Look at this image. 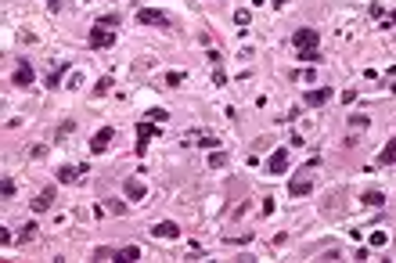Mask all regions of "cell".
<instances>
[{
	"mask_svg": "<svg viewBox=\"0 0 396 263\" xmlns=\"http://www.w3.org/2000/svg\"><path fill=\"white\" fill-rule=\"evenodd\" d=\"M155 133H159V123H151V119L137 123V141H148V137H155Z\"/></svg>",
	"mask_w": 396,
	"mask_h": 263,
	"instance_id": "cell-13",
	"label": "cell"
},
{
	"mask_svg": "<svg viewBox=\"0 0 396 263\" xmlns=\"http://www.w3.org/2000/svg\"><path fill=\"white\" fill-rule=\"evenodd\" d=\"M47 7H51V11H58V0H47Z\"/></svg>",
	"mask_w": 396,
	"mask_h": 263,
	"instance_id": "cell-34",
	"label": "cell"
},
{
	"mask_svg": "<svg viewBox=\"0 0 396 263\" xmlns=\"http://www.w3.org/2000/svg\"><path fill=\"white\" fill-rule=\"evenodd\" d=\"M227 162V151H216V148H212V155H209V169H220Z\"/></svg>",
	"mask_w": 396,
	"mask_h": 263,
	"instance_id": "cell-21",
	"label": "cell"
},
{
	"mask_svg": "<svg viewBox=\"0 0 396 263\" xmlns=\"http://www.w3.org/2000/svg\"><path fill=\"white\" fill-rule=\"evenodd\" d=\"M274 209H278V206H274V198H263V206H260V213H263V216H270Z\"/></svg>",
	"mask_w": 396,
	"mask_h": 263,
	"instance_id": "cell-31",
	"label": "cell"
},
{
	"mask_svg": "<svg viewBox=\"0 0 396 263\" xmlns=\"http://www.w3.org/2000/svg\"><path fill=\"white\" fill-rule=\"evenodd\" d=\"M36 231H40V227H36V224H25V227H22V235H18V238H22V242H33V238H36Z\"/></svg>",
	"mask_w": 396,
	"mask_h": 263,
	"instance_id": "cell-26",
	"label": "cell"
},
{
	"mask_svg": "<svg viewBox=\"0 0 396 263\" xmlns=\"http://www.w3.org/2000/svg\"><path fill=\"white\" fill-rule=\"evenodd\" d=\"M393 25H396V11H393Z\"/></svg>",
	"mask_w": 396,
	"mask_h": 263,
	"instance_id": "cell-36",
	"label": "cell"
},
{
	"mask_svg": "<svg viewBox=\"0 0 396 263\" xmlns=\"http://www.w3.org/2000/svg\"><path fill=\"white\" fill-rule=\"evenodd\" d=\"M360 202H364V206H371V209H382V206H386V195L378 191V188H371V191H364Z\"/></svg>",
	"mask_w": 396,
	"mask_h": 263,
	"instance_id": "cell-14",
	"label": "cell"
},
{
	"mask_svg": "<svg viewBox=\"0 0 396 263\" xmlns=\"http://www.w3.org/2000/svg\"><path fill=\"white\" fill-rule=\"evenodd\" d=\"M349 127H353V130H364V127H371V119H368V116H349Z\"/></svg>",
	"mask_w": 396,
	"mask_h": 263,
	"instance_id": "cell-22",
	"label": "cell"
},
{
	"mask_svg": "<svg viewBox=\"0 0 396 263\" xmlns=\"http://www.w3.org/2000/svg\"><path fill=\"white\" fill-rule=\"evenodd\" d=\"M198 148H220L216 137H198Z\"/></svg>",
	"mask_w": 396,
	"mask_h": 263,
	"instance_id": "cell-30",
	"label": "cell"
},
{
	"mask_svg": "<svg viewBox=\"0 0 396 263\" xmlns=\"http://www.w3.org/2000/svg\"><path fill=\"white\" fill-rule=\"evenodd\" d=\"M393 94H396V83H393Z\"/></svg>",
	"mask_w": 396,
	"mask_h": 263,
	"instance_id": "cell-37",
	"label": "cell"
},
{
	"mask_svg": "<svg viewBox=\"0 0 396 263\" xmlns=\"http://www.w3.org/2000/svg\"><path fill=\"white\" fill-rule=\"evenodd\" d=\"M83 173H90V166H62L58 169V184H76Z\"/></svg>",
	"mask_w": 396,
	"mask_h": 263,
	"instance_id": "cell-7",
	"label": "cell"
},
{
	"mask_svg": "<svg viewBox=\"0 0 396 263\" xmlns=\"http://www.w3.org/2000/svg\"><path fill=\"white\" fill-rule=\"evenodd\" d=\"M130 260H141V249H137V245H126V249H119V256H115V263H130Z\"/></svg>",
	"mask_w": 396,
	"mask_h": 263,
	"instance_id": "cell-18",
	"label": "cell"
},
{
	"mask_svg": "<svg viewBox=\"0 0 396 263\" xmlns=\"http://www.w3.org/2000/svg\"><path fill=\"white\" fill-rule=\"evenodd\" d=\"M119 256V249H112V245H98L94 249V260H115Z\"/></svg>",
	"mask_w": 396,
	"mask_h": 263,
	"instance_id": "cell-19",
	"label": "cell"
},
{
	"mask_svg": "<svg viewBox=\"0 0 396 263\" xmlns=\"http://www.w3.org/2000/svg\"><path fill=\"white\" fill-rule=\"evenodd\" d=\"M112 137H115V130H112V127H101V130L94 133V141H90V151H94V155H101V151H108Z\"/></svg>",
	"mask_w": 396,
	"mask_h": 263,
	"instance_id": "cell-4",
	"label": "cell"
},
{
	"mask_svg": "<svg viewBox=\"0 0 396 263\" xmlns=\"http://www.w3.org/2000/svg\"><path fill=\"white\" fill-rule=\"evenodd\" d=\"M14 195V180L11 177H4V198H11Z\"/></svg>",
	"mask_w": 396,
	"mask_h": 263,
	"instance_id": "cell-32",
	"label": "cell"
},
{
	"mask_svg": "<svg viewBox=\"0 0 396 263\" xmlns=\"http://www.w3.org/2000/svg\"><path fill=\"white\" fill-rule=\"evenodd\" d=\"M69 76V61H62L54 72H47V87H62V80Z\"/></svg>",
	"mask_w": 396,
	"mask_h": 263,
	"instance_id": "cell-15",
	"label": "cell"
},
{
	"mask_svg": "<svg viewBox=\"0 0 396 263\" xmlns=\"http://www.w3.org/2000/svg\"><path fill=\"white\" fill-rule=\"evenodd\" d=\"M123 191H126V198H130V202H141V198H148V188H144V184L137 180V177H130V180L123 184Z\"/></svg>",
	"mask_w": 396,
	"mask_h": 263,
	"instance_id": "cell-9",
	"label": "cell"
},
{
	"mask_svg": "<svg viewBox=\"0 0 396 263\" xmlns=\"http://www.w3.org/2000/svg\"><path fill=\"white\" fill-rule=\"evenodd\" d=\"M112 43H115V33H112V29H104V25H94V29H90V47H94V51H104V47H112Z\"/></svg>",
	"mask_w": 396,
	"mask_h": 263,
	"instance_id": "cell-3",
	"label": "cell"
},
{
	"mask_svg": "<svg viewBox=\"0 0 396 263\" xmlns=\"http://www.w3.org/2000/svg\"><path fill=\"white\" fill-rule=\"evenodd\" d=\"M72 130H76V119H65L62 127H58V141H62V137H69Z\"/></svg>",
	"mask_w": 396,
	"mask_h": 263,
	"instance_id": "cell-25",
	"label": "cell"
},
{
	"mask_svg": "<svg viewBox=\"0 0 396 263\" xmlns=\"http://www.w3.org/2000/svg\"><path fill=\"white\" fill-rule=\"evenodd\" d=\"M281 4H285V0H274V7H281Z\"/></svg>",
	"mask_w": 396,
	"mask_h": 263,
	"instance_id": "cell-35",
	"label": "cell"
},
{
	"mask_svg": "<svg viewBox=\"0 0 396 263\" xmlns=\"http://www.w3.org/2000/svg\"><path fill=\"white\" fill-rule=\"evenodd\" d=\"M148 119H151V123H166V119H170V112H162V108H151Z\"/></svg>",
	"mask_w": 396,
	"mask_h": 263,
	"instance_id": "cell-28",
	"label": "cell"
},
{
	"mask_svg": "<svg viewBox=\"0 0 396 263\" xmlns=\"http://www.w3.org/2000/svg\"><path fill=\"white\" fill-rule=\"evenodd\" d=\"M378 162H382V166H393V162H396V137H393V141H386V148H382V155H378Z\"/></svg>",
	"mask_w": 396,
	"mask_h": 263,
	"instance_id": "cell-16",
	"label": "cell"
},
{
	"mask_svg": "<svg viewBox=\"0 0 396 263\" xmlns=\"http://www.w3.org/2000/svg\"><path fill=\"white\" fill-rule=\"evenodd\" d=\"M285 166H288V151H285V148H278V151H274V155H270L267 169H270V173H281Z\"/></svg>",
	"mask_w": 396,
	"mask_h": 263,
	"instance_id": "cell-12",
	"label": "cell"
},
{
	"mask_svg": "<svg viewBox=\"0 0 396 263\" xmlns=\"http://www.w3.org/2000/svg\"><path fill=\"white\" fill-rule=\"evenodd\" d=\"M33 83V65L29 61H18V69H14V87H29Z\"/></svg>",
	"mask_w": 396,
	"mask_h": 263,
	"instance_id": "cell-11",
	"label": "cell"
},
{
	"mask_svg": "<svg viewBox=\"0 0 396 263\" xmlns=\"http://www.w3.org/2000/svg\"><path fill=\"white\" fill-rule=\"evenodd\" d=\"M108 209H112V213H126V206H123V202H115V198H108Z\"/></svg>",
	"mask_w": 396,
	"mask_h": 263,
	"instance_id": "cell-33",
	"label": "cell"
},
{
	"mask_svg": "<svg viewBox=\"0 0 396 263\" xmlns=\"http://www.w3.org/2000/svg\"><path fill=\"white\" fill-rule=\"evenodd\" d=\"M296 58H299V61H306V65H317V61H321L324 54H321V51H317V47H302V51H299Z\"/></svg>",
	"mask_w": 396,
	"mask_h": 263,
	"instance_id": "cell-17",
	"label": "cell"
},
{
	"mask_svg": "<svg viewBox=\"0 0 396 263\" xmlns=\"http://www.w3.org/2000/svg\"><path fill=\"white\" fill-rule=\"evenodd\" d=\"M29 206H33V213H47V209L54 206V188L40 191V195H36V198H33V202H29Z\"/></svg>",
	"mask_w": 396,
	"mask_h": 263,
	"instance_id": "cell-10",
	"label": "cell"
},
{
	"mask_svg": "<svg viewBox=\"0 0 396 263\" xmlns=\"http://www.w3.org/2000/svg\"><path fill=\"white\" fill-rule=\"evenodd\" d=\"M386 242H389V235H386V231H375V235H371V245H375V249H382Z\"/></svg>",
	"mask_w": 396,
	"mask_h": 263,
	"instance_id": "cell-27",
	"label": "cell"
},
{
	"mask_svg": "<svg viewBox=\"0 0 396 263\" xmlns=\"http://www.w3.org/2000/svg\"><path fill=\"white\" fill-rule=\"evenodd\" d=\"M108 87H112V76H101L98 87H94V98H104V94H108Z\"/></svg>",
	"mask_w": 396,
	"mask_h": 263,
	"instance_id": "cell-20",
	"label": "cell"
},
{
	"mask_svg": "<svg viewBox=\"0 0 396 263\" xmlns=\"http://www.w3.org/2000/svg\"><path fill=\"white\" fill-rule=\"evenodd\" d=\"M331 98H335L331 87H317V90H306V98H302V101H306L310 108H321V105H328Z\"/></svg>",
	"mask_w": 396,
	"mask_h": 263,
	"instance_id": "cell-5",
	"label": "cell"
},
{
	"mask_svg": "<svg viewBox=\"0 0 396 263\" xmlns=\"http://www.w3.org/2000/svg\"><path fill=\"white\" fill-rule=\"evenodd\" d=\"M94 25H104V29H112V25H119V14H101V18H98Z\"/></svg>",
	"mask_w": 396,
	"mask_h": 263,
	"instance_id": "cell-24",
	"label": "cell"
},
{
	"mask_svg": "<svg viewBox=\"0 0 396 263\" xmlns=\"http://www.w3.org/2000/svg\"><path fill=\"white\" fill-rule=\"evenodd\" d=\"M177 83H184V72H166V87H177Z\"/></svg>",
	"mask_w": 396,
	"mask_h": 263,
	"instance_id": "cell-29",
	"label": "cell"
},
{
	"mask_svg": "<svg viewBox=\"0 0 396 263\" xmlns=\"http://www.w3.org/2000/svg\"><path fill=\"white\" fill-rule=\"evenodd\" d=\"M151 235H155V238H166V242H173V238H180V227H177L173 220H159L155 227H151Z\"/></svg>",
	"mask_w": 396,
	"mask_h": 263,
	"instance_id": "cell-8",
	"label": "cell"
},
{
	"mask_svg": "<svg viewBox=\"0 0 396 263\" xmlns=\"http://www.w3.org/2000/svg\"><path fill=\"white\" fill-rule=\"evenodd\" d=\"M292 43H296L299 51H302V47H317V43H321V33H317V29H296Z\"/></svg>",
	"mask_w": 396,
	"mask_h": 263,
	"instance_id": "cell-6",
	"label": "cell"
},
{
	"mask_svg": "<svg viewBox=\"0 0 396 263\" xmlns=\"http://www.w3.org/2000/svg\"><path fill=\"white\" fill-rule=\"evenodd\" d=\"M249 18H252L249 7H238V11H234V22H238V25H249Z\"/></svg>",
	"mask_w": 396,
	"mask_h": 263,
	"instance_id": "cell-23",
	"label": "cell"
},
{
	"mask_svg": "<svg viewBox=\"0 0 396 263\" xmlns=\"http://www.w3.org/2000/svg\"><path fill=\"white\" fill-rule=\"evenodd\" d=\"M137 22H141V25H162V29L173 25L170 14H166V11H155V7H141V11H137Z\"/></svg>",
	"mask_w": 396,
	"mask_h": 263,
	"instance_id": "cell-1",
	"label": "cell"
},
{
	"mask_svg": "<svg viewBox=\"0 0 396 263\" xmlns=\"http://www.w3.org/2000/svg\"><path fill=\"white\" fill-rule=\"evenodd\" d=\"M310 191H313L310 169H302L299 177H292V180H288V195H292V198H302V195H310Z\"/></svg>",
	"mask_w": 396,
	"mask_h": 263,
	"instance_id": "cell-2",
	"label": "cell"
}]
</instances>
